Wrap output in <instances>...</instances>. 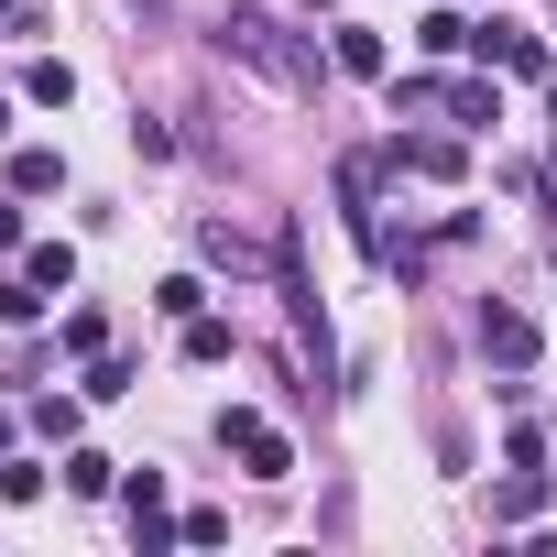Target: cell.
Instances as JSON below:
<instances>
[{"mask_svg": "<svg viewBox=\"0 0 557 557\" xmlns=\"http://www.w3.org/2000/svg\"><path fill=\"white\" fill-rule=\"evenodd\" d=\"M55 186H66V153L55 143H23L12 153V197H55Z\"/></svg>", "mask_w": 557, "mask_h": 557, "instance_id": "obj_9", "label": "cell"}, {"mask_svg": "<svg viewBox=\"0 0 557 557\" xmlns=\"http://www.w3.org/2000/svg\"><path fill=\"white\" fill-rule=\"evenodd\" d=\"M121 503H132V524H164V470H121Z\"/></svg>", "mask_w": 557, "mask_h": 557, "instance_id": "obj_19", "label": "cell"}, {"mask_svg": "<svg viewBox=\"0 0 557 557\" xmlns=\"http://www.w3.org/2000/svg\"><path fill=\"white\" fill-rule=\"evenodd\" d=\"M546 513V470H503V492H492V524H535Z\"/></svg>", "mask_w": 557, "mask_h": 557, "instance_id": "obj_11", "label": "cell"}, {"mask_svg": "<svg viewBox=\"0 0 557 557\" xmlns=\"http://www.w3.org/2000/svg\"><path fill=\"white\" fill-rule=\"evenodd\" d=\"M153 307H164V318H175V329H186V318H197V307H208V285H197V273H164V285H153Z\"/></svg>", "mask_w": 557, "mask_h": 557, "instance_id": "obj_21", "label": "cell"}, {"mask_svg": "<svg viewBox=\"0 0 557 557\" xmlns=\"http://www.w3.org/2000/svg\"><path fill=\"white\" fill-rule=\"evenodd\" d=\"M470 339H481V361H492V372H535V350H546V339H535V318H524V307H503V296L470 318Z\"/></svg>", "mask_w": 557, "mask_h": 557, "instance_id": "obj_6", "label": "cell"}, {"mask_svg": "<svg viewBox=\"0 0 557 557\" xmlns=\"http://www.w3.org/2000/svg\"><path fill=\"white\" fill-rule=\"evenodd\" d=\"M0 23H23V12H12V0H0Z\"/></svg>", "mask_w": 557, "mask_h": 557, "instance_id": "obj_26", "label": "cell"}, {"mask_svg": "<svg viewBox=\"0 0 557 557\" xmlns=\"http://www.w3.org/2000/svg\"><path fill=\"white\" fill-rule=\"evenodd\" d=\"M383 153H394V175H416V186H459V175H470V143H459V132H394Z\"/></svg>", "mask_w": 557, "mask_h": 557, "instance_id": "obj_5", "label": "cell"}, {"mask_svg": "<svg viewBox=\"0 0 557 557\" xmlns=\"http://www.w3.org/2000/svg\"><path fill=\"white\" fill-rule=\"evenodd\" d=\"M329 66H339V77H394V45H383L372 23H339V34H329Z\"/></svg>", "mask_w": 557, "mask_h": 557, "instance_id": "obj_7", "label": "cell"}, {"mask_svg": "<svg viewBox=\"0 0 557 557\" xmlns=\"http://www.w3.org/2000/svg\"><path fill=\"white\" fill-rule=\"evenodd\" d=\"M175 350H186V361H197V372H219V361H230V350H240V329H230V318H208V307H197V318H186V339H175Z\"/></svg>", "mask_w": 557, "mask_h": 557, "instance_id": "obj_10", "label": "cell"}, {"mask_svg": "<svg viewBox=\"0 0 557 557\" xmlns=\"http://www.w3.org/2000/svg\"><path fill=\"white\" fill-rule=\"evenodd\" d=\"M0 143H12V99H0Z\"/></svg>", "mask_w": 557, "mask_h": 557, "instance_id": "obj_25", "label": "cell"}, {"mask_svg": "<svg viewBox=\"0 0 557 557\" xmlns=\"http://www.w3.org/2000/svg\"><path fill=\"white\" fill-rule=\"evenodd\" d=\"M55 350H66V361H88V350H110V318H99V307H66V329H55Z\"/></svg>", "mask_w": 557, "mask_h": 557, "instance_id": "obj_16", "label": "cell"}, {"mask_svg": "<svg viewBox=\"0 0 557 557\" xmlns=\"http://www.w3.org/2000/svg\"><path fill=\"white\" fill-rule=\"evenodd\" d=\"M197 262H219V273H230V285H240V273H262L273 251H251V240H240L230 219H197Z\"/></svg>", "mask_w": 557, "mask_h": 557, "instance_id": "obj_8", "label": "cell"}, {"mask_svg": "<svg viewBox=\"0 0 557 557\" xmlns=\"http://www.w3.org/2000/svg\"><path fill=\"white\" fill-rule=\"evenodd\" d=\"M503 470H546V426H513L503 437Z\"/></svg>", "mask_w": 557, "mask_h": 557, "instance_id": "obj_23", "label": "cell"}, {"mask_svg": "<svg viewBox=\"0 0 557 557\" xmlns=\"http://www.w3.org/2000/svg\"><path fill=\"white\" fill-rule=\"evenodd\" d=\"M132 383H143V372H132L121 350H88V383H77V394H88V405H121Z\"/></svg>", "mask_w": 557, "mask_h": 557, "instance_id": "obj_14", "label": "cell"}, {"mask_svg": "<svg viewBox=\"0 0 557 557\" xmlns=\"http://www.w3.org/2000/svg\"><path fill=\"white\" fill-rule=\"evenodd\" d=\"M470 34H481V23H459V12H426V23H416L426 55H470Z\"/></svg>", "mask_w": 557, "mask_h": 557, "instance_id": "obj_17", "label": "cell"}, {"mask_svg": "<svg viewBox=\"0 0 557 557\" xmlns=\"http://www.w3.org/2000/svg\"><path fill=\"white\" fill-rule=\"evenodd\" d=\"M219 55H230V66H251L262 88H285V99H318V88H329V55H318L285 12H251V0L219 23Z\"/></svg>", "mask_w": 557, "mask_h": 557, "instance_id": "obj_1", "label": "cell"}, {"mask_svg": "<svg viewBox=\"0 0 557 557\" xmlns=\"http://www.w3.org/2000/svg\"><path fill=\"white\" fill-rule=\"evenodd\" d=\"M23 99H34V110H66V99H77V66H66V55H34V66H23Z\"/></svg>", "mask_w": 557, "mask_h": 557, "instance_id": "obj_12", "label": "cell"}, {"mask_svg": "<svg viewBox=\"0 0 557 557\" xmlns=\"http://www.w3.org/2000/svg\"><path fill=\"white\" fill-rule=\"evenodd\" d=\"M470 55H481V66H503V77H524V88H546V77H557L546 34H524V23H503V12H492V23L470 34Z\"/></svg>", "mask_w": 557, "mask_h": 557, "instance_id": "obj_4", "label": "cell"}, {"mask_svg": "<svg viewBox=\"0 0 557 557\" xmlns=\"http://www.w3.org/2000/svg\"><path fill=\"white\" fill-rule=\"evenodd\" d=\"M0 251H23V197L0 186Z\"/></svg>", "mask_w": 557, "mask_h": 557, "instance_id": "obj_24", "label": "cell"}, {"mask_svg": "<svg viewBox=\"0 0 557 557\" xmlns=\"http://www.w3.org/2000/svg\"><path fill=\"white\" fill-rule=\"evenodd\" d=\"M66 492H121V459H99V448H66Z\"/></svg>", "mask_w": 557, "mask_h": 557, "instance_id": "obj_18", "label": "cell"}, {"mask_svg": "<svg viewBox=\"0 0 557 557\" xmlns=\"http://www.w3.org/2000/svg\"><path fill=\"white\" fill-rule=\"evenodd\" d=\"M45 492V459H0V503H34Z\"/></svg>", "mask_w": 557, "mask_h": 557, "instance_id": "obj_22", "label": "cell"}, {"mask_svg": "<svg viewBox=\"0 0 557 557\" xmlns=\"http://www.w3.org/2000/svg\"><path fill=\"white\" fill-rule=\"evenodd\" d=\"M459 121V132H492L503 121V88H492V66L481 77H394V121Z\"/></svg>", "mask_w": 557, "mask_h": 557, "instance_id": "obj_2", "label": "cell"}, {"mask_svg": "<svg viewBox=\"0 0 557 557\" xmlns=\"http://www.w3.org/2000/svg\"><path fill=\"white\" fill-rule=\"evenodd\" d=\"M77 416H88V394H45V405H34V437H45V448H77Z\"/></svg>", "mask_w": 557, "mask_h": 557, "instance_id": "obj_15", "label": "cell"}, {"mask_svg": "<svg viewBox=\"0 0 557 557\" xmlns=\"http://www.w3.org/2000/svg\"><path fill=\"white\" fill-rule=\"evenodd\" d=\"M45 318V285H34V273H12V285H0V329H34Z\"/></svg>", "mask_w": 557, "mask_h": 557, "instance_id": "obj_20", "label": "cell"}, {"mask_svg": "<svg viewBox=\"0 0 557 557\" xmlns=\"http://www.w3.org/2000/svg\"><path fill=\"white\" fill-rule=\"evenodd\" d=\"M23 273H34L45 296H66V285H77V251H66V240H23Z\"/></svg>", "mask_w": 557, "mask_h": 557, "instance_id": "obj_13", "label": "cell"}, {"mask_svg": "<svg viewBox=\"0 0 557 557\" xmlns=\"http://www.w3.org/2000/svg\"><path fill=\"white\" fill-rule=\"evenodd\" d=\"M219 448H230L251 481H296V448H285V426H273V416H251V405H219Z\"/></svg>", "mask_w": 557, "mask_h": 557, "instance_id": "obj_3", "label": "cell"}]
</instances>
